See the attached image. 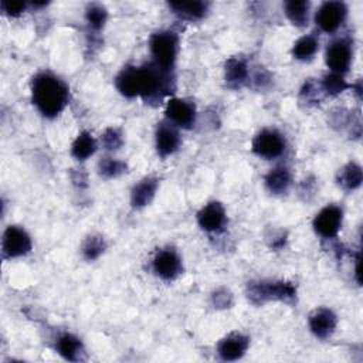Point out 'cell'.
<instances>
[{
    "mask_svg": "<svg viewBox=\"0 0 363 363\" xmlns=\"http://www.w3.org/2000/svg\"><path fill=\"white\" fill-rule=\"evenodd\" d=\"M31 101L45 118L58 116L69 101L68 85L55 74L43 71L31 79Z\"/></svg>",
    "mask_w": 363,
    "mask_h": 363,
    "instance_id": "6da1fadb",
    "label": "cell"
},
{
    "mask_svg": "<svg viewBox=\"0 0 363 363\" xmlns=\"http://www.w3.org/2000/svg\"><path fill=\"white\" fill-rule=\"evenodd\" d=\"M140 98L146 102H159L174 89L173 71L157 67L153 61L139 65Z\"/></svg>",
    "mask_w": 363,
    "mask_h": 363,
    "instance_id": "7a4b0ae2",
    "label": "cell"
},
{
    "mask_svg": "<svg viewBox=\"0 0 363 363\" xmlns=\"http://www.w3.org/2000/svg\"><path fill=\"white\" fill-rule=\"evenodd\" d=\"M149 51L157 67L173 71L179 54V35L170 30L153 33L149 38Z\"/></svg>",
    "mask_w": 363,
    "mask_h": 363,
    "instance_id": "3957f363",
    "label": "cell"
},
{
    "mask_svg": "<svg viewBox=\"0 0 363 363\" xmlns=\"http://www.w3.org/2000/svg\"><path fill=\"white\" fill-rule=\"evenodd\" d=\"M248 298L254 303L268 301H289L295 296L296 289L286 281H258L248 284Z\"/></svg>",
    "mask_w": 363,
    "mask_h": 363,
    "instance_id": "277c9868",
    "label": "cell"
},
{
    "mask_svg": "<svg viewBox=\"0 0 363 363\" xmlns=\"http://www.w3.org/2000/svg\"><path fill=\"white\" fill-rule=\"evenodd\" d=\"M251 149L258 157L272 160L284 155L286 149V140L279 130L265 128L254 136L251 142Z\"/></svg>",
    "mask_w": 363,
    "mask_h": 363,
    "instance_id": "5b68a950",
    "label": "cell"
},
{
    "mask_svg": "<svg viewBox=\"0 0 363 363\" xmlns=\"http://www.w3.org/2000/svg\"><path fill=\"white\" fill-rule=\"evenodd\" d=\"M347 17V6L343 1H323L315 11L318 28L326 34L336 33Z\"/></svg>",
    "mask_w": 363,
    "mask_h": 363,
    "instance_id": "8992f818",
    "label": "cell"
},
{
    "mask_svg": "<svg viewBox=\"0 0 363 363\" xmlns=\"http://www.w3.org/2000/svg\"><path fill=\"white\" fill-rule=\"evenodd\" d=\"M33 248L30 234L20 225H9L1 238V254L3 258L11 259L27 255Z\"/></svg>",
    "mask_w": 363,
    "mask_h": 363,
    "instance_id": "52a82bcc",
    "label": "cell"
},
{
    "mask_svg": "<svg viewBox=\"0 0 363 363\" xmlns=\"http://www.w3.org/2000/svg\"><path fill=\"white\" fill-rule=\"evenodd\" d=\"M353 58V50L350 40L342 37L330 41L325 51V62L330 72L346 74L350 68Z\"/></svg>",
    "mask_w": 363,
    "mask_h": 363,
    "instance_id": "ba28073f",
    "label": "cell"
},
{
    "mask_svg": "<svg viewBox=\"0 0 363 363\" xmlns=\"http://www.w3.org/2000/svg\"><path fill=\"white\" fill-rule=\"evenodd\" d=\"M343 223V210L336 204L325 206L316 216L313 217L312 227L315 233L322 238H335Z\"/></svg>",
    "mask_w": 363,
    "mask_h": 363,
    "instance_id": "9c48e42d",
    "label": "cell"
},
{
    "mask_svg": "<svg viewBox=\"0 0 363 363\" xmlns=\"http://www.w3.org/2000/svg\"><path fill=\"white\" fill-rule=\"evenodd\" d=\"M197 116L196 105L184 98H170L166 102L164 108V118L173 126L189 129L194 125Z\"/></svg>",
    "mask_w": 363,
    "mask_h": 363,
    "instance_id": "30bf717a",
    "label": "cell"
},
{
    "mask_svg": "<svg viewBox=\"0 0 363 363\" xmlns=\"http://www.w3.org/2000/svg\"><path fill=\"white\" fill-rule=\"evenodd\" d=\"M152 269L160 279L174 281L183 271L182 257L174 248H162L152 259Z\"/></svg>",
    "mask_w": 363,
    "mask_h": 363,
    "instance_id": "8fae6325",
    "label": "cell"
},
{
    "mask_svg": "<svg viewBox=\"0 0 363 363\" xmlns=\"http://www.w3.org/2000/svg\"><path fill=\"white\" fill-rule=\"evenodd\" d=\"M197 223L207 233H220L227 224V211L220 201H208L197 211Z\"/></svg>",
    "mask_w": 363,
    "mask_h": 363,
    "instance_id": "7c38bea8",
    "label": "cell"
},
{
    "mask_svg": "<svg viewBox=\"0 0 363 363\" xmlns=\"http://www.w3.org/2000/svg\"><path fill=\"white\" fill-rule=\"evenodd\" d=\"M337 325V316L329 308L319 306L313 309L308 316L309 330L318 339H328L333 335Z\"/></svg>",
    "mask_w": 363,
    "mask_h": 363,
    "instance_id": "4fadbf2b",
    "label": "cell"
},
{
    "mask_svg": "<svg viewBox=\"0 0 363 363\" xmlns=\"http://www.w3.org/2000/svg\"><path fill=\"white\" fill-rule=\"evenodd\" d=\"M250 346V337L241 332H231L217 343V354L221 360L233 362L241 359Z\"/></svg>",
    "mask_w": 363,
    "mask_h": 363,
    "instance_id": "5bb4252c",
    "label": "cell"
},
{
    "mask_svg": "<svg viewBox=\"0 0 363 363\" xmlns=\"http://www.w3.org/2000/svg\"><path fill=\"white\" fill-rule=\"evenodd\" d=\"M155 143H156V152L160 157H167L179 150L182 139L179 129L173 126L172 123L162 122L159 123L155 135Z\"/></svg>",
    "mask_w": 363,
    "mask_h": 363,
    "instance_id": "9a60e30c",
    "label": "cell"
},
{
    "mask_svg": "<svg viewBox=\"0 0 363 363\" xmlns=\"http://www.w3.org/2000/svg\"><path fill=\"white\" fill-rule=\"evenodd\" d=\"M115 86L125 98H136L140 95L139 67L125 65L115 77Z\"/></svg>",
    "mask_w": 363,
    "mask_h": 363,
    "instance_id": "2e32d148",
    "label": "cell"
},
{
    "mask_svg": "<svg viewBox=\"0 0 363 363\" xmlns=\"http://www.w3.org/2000/svg\"><path fill=\"white\" fill-rule=\"evenodd\" d=\"M248 62L241 57H231L225 61L224 67V79L228 86L240 88L248 82L250 78Z\"/></svg>",
    "mask_w": 363,
    "mask_h": 363,
    "instance_id": "e0dca14e",
    "label": "cell"
},
{
    "mask_svg": "<svg viewBox=\"0 0 363 363\" xmlns=\"http://www.w3.org/2000/svg\"><path fill=\"white\" fill-rule=\"evenodd\" d=\"M159 187V180L156 177L147 176L139 180L130 190V204L135 208H142L153 200Z\"/></svg>",
    "mask_w": 363,
    "mask_h": 363,
    "instance_id": "ac0fdd59",
    "label": "cell"
},
{
    "mask_svg": "<svg viewBox=\"0 0 363 363\" xmlns=\"http://www.w3.org/2000/svg\"><path fill=\"white\" fill-rule=\"evenodd\" d=\"M264 183H265V187L269 193L284 194V193L288 191V189L292 183L291 170L286 166H277L265 174Z\"/></svg>",
    "mask_w": 363,
    "mask_h": 363,
    "instance_id": "d6986e66",
    "label": "cell"
},
{
    "mask_svg": "<svg viewBox=\"0 0 363 363\" xmlns=\"http://www.w3.org/2000/svg\"><path fill=\"white\" fill-rule=\"evenodd\" d=\"M169 9L183 20H201L208 11V3L194 0V1H170Z\"/></svg>",
    "mask_w": 363,
    "mask_h": 363,
    "instance_id": "ffe728a7",
    "label": "cell"
},
{
    "mask_svg": "<svg viewBox=\"0 0 363 363\" xmlns=\"http://www.w3.org/2000/svg\"><path fill=\"white\" fill-rule=\"evenodd\" d=\"M55 349L57 352L67 360L77 362L81 359L84 353V346L79 337H77L72 333H61L55 340Z\"/></svg>",
    "mask_w": 363,
    "mask_h": 363,
    "instance_id": "44dd1931",
    "label": "cell"
},
{
    "mask_svg": "<svg viewBox=\"0 0 363 363\" xmlns=\"http://www.w3.org/2000/svg\"><path fill=\"white\" fill-rule=\"evenodd\" d=\"M319 50V40L313 34L299 37L292 45V57L298 61H311Z\"/></svg>",
    "mask_w": 363,
    "mask_h": 363,
    "instance_id": "7402d4cb",
    "label": "cell"
},
{
    "mask_svg": "<svg viewBox=\"0 0 363 363\" xmlns=\"http://www.w3.org/2000/svg\"><path fill=\"white\" fill-rule=\"evenodd\" d=\"M96 147H98V143H96L95 138L89 132L84 130L72 142L71 155L74 159L82 162V160H86L88 157H91L95 153Z\"/></svg>",
    "mask_w": 363,
    "mask_h": 363,
    "instance_id": "603a6c76",
    "label": "cell"
},
{
    "mask_svg": "<svg viewBox=\"0 0 363 363\" xmlns=\"http://www.w3.org/2000/svg\"><path fill=\"white\" fill-rule=\"evenodd\" d=\"M284 13L288 20L296 27H305L309 21L311 3L309 1H285Z\"/></svg>",
    "mask_w": 363,
    "mask_h": 363,
    "instance_id": "cb8c5ba5",
    "label": "cell"
},
{
    "mask_svg": "<svg viewBox=\"0 0 363 363\" xmlns=\"http://www.w3.org/2000/svg\"><path fill=\"white\" fill-rule=\"evenodd\" d=\"M362 180H363L362 167L354 162H349L337 173V183L345 190H356L357 187H360Z\"/></svg>",
    "mask_w": 363,
    "mask_h": 363,
    "instance_id": "d4e9b609",
    "label": "cell"
},
{
    "mask_svg": "<svg viewBox=\"0 0 363 363\" xmlns=\"http://www.w3.org/2000/svg\"><path fill=\"white\" fill-rule=\"evenodd\" d=\"M106 250V242H105V238L99 234H91L88 235L84 241H82V245H81V252H82V257L86 259V261H94L96 258H99L104 251Z\"/></svg>",
    "mask_w": 363,
    "mask_h": 363,
    "instance_id": "484cf974",
    "label": "cell"
},
{
    "mask_svg": "<svg viewBox=\"0 0 363 363\" xmlns=\"http://www.w3.org/2000/svg\"><path fill=\"white\" fill-rule=\"evenodd\" d=\"M319 86L328 95H339L343 91H346L350 85L346 82V79L342 74L328 72L326 75L322 77Z\"/></svg>",
    "mask_w": 363,
    "mask_h": 363,
    "instance_id": "4316f807",
    "label": "cell"
},
{
    "mask_svg": "<svg viewBox=\"0 0 363 363\" xmlns=\"http://www.w3.org/2000/svg\"><path fill=\"white\" fill-rule=\"evenodd\" d=\"M106 18H108V11H106V9L102 4L91 3V4L86 6V9H85V20H86L88 26L92 30H95V31L102 30V27L106 23Z\"/></svg>",
    "mask_w": 363,
    "mask_h": 363,
    "instance_id": "83f0119b",
    "label": "cell"
},
{
    "mask_svg": "<svg viewBox=\"0 0 363 363\" xmlns=\"http://www.w3.org/2000/svg\"><path fill=\"white\" fill-rule=\"evenodd\" d=\"M98 172L102 177L105 179H112V177H118L119 174L126 172V163L121 162L118 159L113 157H102L98 163Z\"/></svg>",
    "mask_w": 363,
    "mask_h": 363,
    "instance_id": "f1b7e54d",
    "label": "cell"
},
{
    "mask_svg": "<svg viewBox=\"0 0 363 363\" xmlns=\"http://www.w3.org/2000/svg\"><path fill=\"white\" fill-rule=\"evenodd\" d=\"M101 143L106 150H118L123 143L122 133L116 128H108L101 136Z\"/></svg>",
    "mask_w": 363,
    "mask_h": 363,
    "instance_id": "f546056e",
    "label": "cell"
},
{
    "mask_svg": "<svg viewBox=\"0 0 363 363\" xmlns=\"http://www.w3.org/2000/svg\"><path fill=\"white\" fill-rule=\"evenodd\" d=\"M0 7H1V11L9 16V17H18L21 16L28 4L27 3H21V1H1L0 3Z\"/></svg>",
    "mask_w": 363,
    "mask_h": 363,
    "instance_id": "4dcf8cb0",
    "label": "cell"
}]
</instances>
